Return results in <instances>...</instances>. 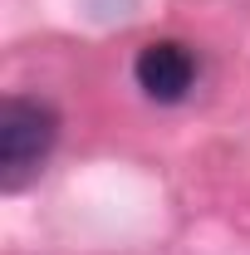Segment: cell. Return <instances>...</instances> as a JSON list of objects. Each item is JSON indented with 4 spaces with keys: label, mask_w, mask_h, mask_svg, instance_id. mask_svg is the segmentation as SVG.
Returning <instances> with one entry per match:
<instances>
[{
    "label": "cell",
    "mask_w": 250,
    "mask_h": 255,
    "mask_svg": "<svg viewBox=\"0 0 250 255\" xmlns=\"http://www.w3.org/2000/svg\"><path fill=\"white\" fill-rule=\"evenodd\" d=\"M59 142V113L44 98L10 94L0 103V191H20Z\"/></svg>",
    "instance_id": "6da1fadb"
},
{
    "label": "cell",
    "mask_w": 250,
    "mask_h": 255,
    "mask_svg": "<svg viewBox=\"0 0 250 255\" xmlns=\"http://www.w3.org/2000/svg\"><path fill=\"white\" fill-rule=\"evenodd\" d=\"M132 79L152 103H182L196 84V54L182 39H152L137 49L132 59Z\"/></svg>",
    "instance_id": "7a4b0ae2"
}]
</instances>
